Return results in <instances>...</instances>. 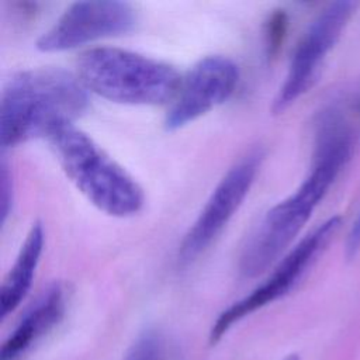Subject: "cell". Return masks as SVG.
I'll return each mask as SVG.
<instances>
[{
    "label": "cell",
    "mask_w": 360,
    "mask_h": 360,
    "mask_svg": "<svg viewBox=\"0 0 360 360\" xmlns=\"http://www.w3.org/2000/svg\"><path fill=\"white\" fill-rule=\"evenodd\" d=\"M89 105L87 90L63 69L39 68L15 73L1 91L0 143L15 146L34 138H49L72 125Z\"/></svg>",
    "instance_id": "7a4b0ae2"
},
{
    "label": "cell",
    "mask_w": 360,
    "mask_h": 360,
    "mask_svg": "<svg viewBox=\"0 0 360 360\" xmlns=\"http://www.w3.org/2000/svg\"><path fill=\"white\" fill-rule=\"evenodd\" d=\"M284 360H300V357L294 353V354H290V356H287Z\"/></svg>",
    "instance_id": "9a60e30c"
},
{
    "label": "cell",
    "mask_w": 360,
    "mask_h": 360,
    "mask_svg": "<svg viewBox=\"0 0 360 360\" xmlns=\"http://www.w3.org/2000/svg\"><path fill=\"white\" fill-rule=\"evenodd\" d=\"M354 7L353 1H335L309 24L292 53L285 79L273 101L276 114L288 108L314 84L326 55L340 38Z\"/></svg>",
    "instance_id": "52a82bcc"
},
{
    "label": "cell",
    "mask_w": 360,
    "mask_h": 360,
    "mask_svg": "<svg viewBox=\"0 0 360 360\" xmlns=\"http://www.w3.org/2000/svg\"><path fill=\"white\" fill-rule=\"evenodd\" d=\"M66 305V287L62 283L48 285L4 340L0 349V360H17L62 321Z\"/></svg>",
    "instance_id": "30bf717a"
},
{
    "label": "cell",
    "mask_w": 360,
    "mask_h": 360,
    "mask_svg": "<svg viewBox=\"0 0 360 360\" xmlns=\"http://www.w3.org/2000/svg\"><path fill=\"white\" fill-rule=\"evenodd\" d=\"M77 77L86 90L131 105L172 101L181 80L169 63L114 46L93 48L82 53Z\"/></svg>",
    "instance_id": "277c9868"
},
{
    "label": "cell",
    "mask_w": 360,
    "mask_h": 360,
    "mask_svg": "<svg viewBox=\"0 0 360 360\" xmlns=\"http://www.w3.org/2000/svg\"><path fill=\"white\" fill-rule=\"evenodd\" d=\"M263 158V150L253 148L226 170L179 246L177 257L181 264L197 260L224 231L249 194Z\"/></svg>",
    "instance_id": "8992f818"
},
{
    "label": "cell",
    "mask_w": 360,
    "mask_h": 360,
    "mask_svg": "<svg viewBox=\"0 0 360 360\" xmlns=\"http://www.w3.org/2000/svg\"><path fill=\"white\" fill-rule=\"evenodd\" d=\"M162 346L160 335L148 329L138 336L124 360H160Z\"/></svg>",
    "instance_id": "7c38bea8"
},
{
    "label": "cell",
    "mask_w": 360,
    "mask_h": 360,
    "mask_svg": "<svg viewBox=\"0 0 360 360\" xmlns=\"http://www.w3.org/2000/svg\"><path fill=\"white\" fill-rule=\"evenodd\" d=\"M136 22L134 7L115 0L77 1L37 41L42 52H62L80 45L128 32Z\"/></svg>",
    "instance_id": "ba28073f"
},
{
    "label": "cell",
    "mask_w": 360,
    "mask_h": 360,
    "mask_svg": "<svg viewBox=\"0 0 360 360\" xmlns=\"http://www.w3.org/2000/svg\"><path fill=\"white\" fill-rule=\"evenodd\" d=\"M1 184H0V202H1V222H6V218L8 215L10 207H11V200H13V191H11V174L8 173V167L6 162H1Z\"/></svg>",
    "instance_id": "4fadbf2b"
},
{
    "label": "cell",
    "mask_w": 360,
    "mask_h": 360,
    "mask_svg": "<svg viewBox=\"0 0 360 360\" xmlns=\"http://www.w3.org/2000/svg\"><path fill=\"white\" fill-rule=\"evenodd\" d=\"M45 233L39 222L30 228L15 260L6 274L0 288V318L4 319L11 314L31 290L35 271L38 269L44 250Z\"/></svg>",
    "instance_id": "8fae6325"
},
{
    "label": "cell",
    "mask_w": 360,
    "mask_h": 360,
    "mask_svg": "<svg viewBox=\"0 0 360 360\" xmlns=\"http://www.w3.org/2000/svg\"><path fill=\"white\" fill-rule=\"evenodd\" d=\"M360 249V214L356 218V221L353 222L349 235H347V240H346V257L350 260L353 259L357 252Z\"/></svg>",
    "instance_id": "5bb4252c"
},
{
    "label": "cell",
    "mask_w": 360,
    "mask_h": 360,
    "mask_svg": "<svg viewBox=\"0 0 360 360\" xmlns=\"http://www.w3.org/2000/svg\"><path fill=\"white\" fill-rule=\"evenodd\" d=\"M238 80L239 69L232 59L222 55L201 58L180 80L165 118L166 129H179L225 103Z\"/></svg>",
    "instance_id": "9c48e42d"
},
{
    "label": "cell",
    "mask_w": 360,
    "mask_h": 360,
    "mask_svg": "<svg viewBox=\"0 0 360 360\" xmlns=\"http://www.w3.org/2000/svg\"><path fill=\"white\" fill-rule=\"evenodd\" d=\"M352 148L347 122L329 121L315 129L312 170L291 195L262 217L246 238L238 264L243 277H257L278 260L350 159Z\"/></svg>",
    "instance_id": "6da1fadb"
},
{
    "label": "cell",
    "mask_w": 360,
    "mask_h": 360,
    "mask_svg": "<svg viewBox=\"0 0 360 360\" xmlns=\"http://www.w3.org/2000/svg\"><path fill=\"white\" fill-rule=\"evenodd\" d=\"M48 141L66 176L100 211L128 218L142 210V187L82 129L65 125Z\"/></svg>",
    "instance_id": "3957f363"
},
{
    "label": "cell",
    "mask_w": 360,
    "mask_h": 360,
    "mask_svg": "<svg viewBox=\"0 0 360 360\" xmlns=\"http://www.w3.org/2000/svg\"><path fill=\"white\" fill-rule=\"evenodd\" d=\"M342 224L340 217H332L302 238L274 267L271 274L252 292L224 309L210 330V343H217L235 323L255 311L288 294L321 252L328 246Z\"/></svg>",
    "instance_id": "5b68a950"
}]
</instances>
